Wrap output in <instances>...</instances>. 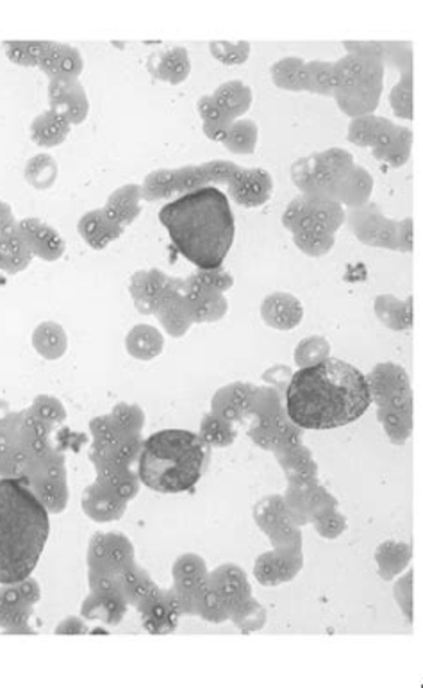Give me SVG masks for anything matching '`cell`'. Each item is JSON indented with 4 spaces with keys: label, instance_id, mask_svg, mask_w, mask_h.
Segmentation results:
<instances>
[{
    "label": "cell",
    "instance_id": "1",
    "mask_svg": "<svg viewBox=\"0 0 423 688\" xmlns=\"http://www.w3.org/2000/svg\"><path fill=\"white\" fill-rule=\"evenodd\" d=\"M372 403L368 379L341 359L325 358L293 373L286 390L288 417L304 429H335L363 417Z\"/></svg>",
    "mask_w": 423,
    "mask_h": 688
},
{
    "label": "cell",
    "instance_id": "2",
    "mask_svg": "<svg viewBox=\"0 0 423 688\" xmlns=\"http://www.w3.org/2000/svg\"><path fill=\"white\" fill-rule=\"evenodd\" d=\"M159 221L176 249L202 271L223 265L237 235L229 197L217 187L197 188L168 202Z\"/></svg>",
    "mask_w": 423,
    "mask_h": 688
},
{
    "label": "cell",
    "instance_id": "3",
    "mask_svg": "<svg viewBox=\"0 0 423 688\" xmlns=\"http://www.w3.org/2000/svg\"><path fill=\"white\" fill-rule=\"evenodd\" d=\"M44 502L15 479H0V585L27 580L49 538Z\"/></svg>",
    "mask_w": 423,
    "mask_h": 688
},
{
    "label": "cell",
    "instance_id": "4",
    "mask_svg": "<svg viewBox=\"0 0 423 688\" xmlns=\"http://www.w3.org/2000/svg\"><path fill=\"white\" fill-rule=\"evenodd\" d=\"M206 442L184 429H162L143 443L140 477L159 494H179L197 485L206 465Z\"/></svg>",
    "mask_w": 423,
    "mask_h": 688
},
{
    "label": "cell",
    "instance_id": "5",
    "mask_svg": "<svg viewBox=\"0 0 423 688\" xmlns=\"http://www.w3.org/2000/svg\"><path fill=\"white\" fill-rule=\"evenodd\" d=\"M384 67L380 59L361 52H347L335 61V98L341 114L354 118L375 114L384 92Z\"/></svg>",
    "mask_w": 423,
    "mask_h": 688
},
{
    "label": "cell",
    "instance_id": "6",
    "mask_svg": "<svg viewBox=\"0 0 423 688\" xmlns=\"http://www.w3.org/2000/svg\"><path fill=\"white\" fill-rule=\"evenodd\" d=\"M354 156L340 147L325 149L291 165V181L305 195L335 197L341 177L354 167Z\"/></svg>",
    "mask_w": 423,
    "mask_h": 688
},
{
    "label": "cell",
    "instance_id": "7",
    "mask_svg": "<svg viewBox=\"0 0 423 688\" xmlns=\"http://www.w3.org/2000/svg\"><path fill=\"white\" fill-rule=\"evenodd\" d=\"M281 222L290 233L325 232L336 235L345 224V207L335 197L301 193L286 206Z\"/></svg>",
    "mask_w": 423,
    "mask_h": 688
},
{
    "label": "cell",
    "instance_id": "8",
    "mask_svg": "<svg viewBox=\"0 0 423 688\" xmlns=\"http://www.w3.org/2000/svg\"><path fill=\"white\" fill-rule=\"evenodd\" d=\"M345 222L355 240L372 249L397 251V229L399 221L384 215L375 202H366L364 206L345 210Z\"/></svg>",
    "mask_w": 423,
    "mask_h": 688
},
{
    "label": "cell",
    "instance_id": "9",
    "mask_svg": "<svg viewBox=\"0 0 423 688\" xmlns=\"http://www.w3.org/2000/svg\"><path fill=\"white\" fill-rule=\"evenodd\" d=\"M227 188L232 202L246 210H254L270 201L274 195V179L265 168L240 167L231 181L227 182Z\"/></svg>",
    "mask_w": 423,
    "mask_h": 688
},
{
    "label": "cell",
    "instance_id": "10",
    "mask_svg": "<svg viewBox=\"0 0 423 688\" xmlns=\"http://www.w3.org/2000/svg\"><path fill=\"white\" fill-rule=\"evenodd\" d=\"M413 151V131L406 126H397L389 122L388 128L384 129L377 142L372 147L377 162L386 163L389 167L400 168L409 162Z\"/></svg>",
    "mask_w": 423,
    "mask_h": 688
},
{
    "label": "cell",
    "instance_id": "11",
    "mask_svg": "<svg viewBox=\"0 0 423 688\" xmlns=\"http://www.w3.org/2000/svg\"><path fill=\"white\" fill-rule=\"evenodd\" d=\"M184 299L192 311L193 320L197 322H215L222 319L229 310L222 292L213 290L198 283L195 277L184 283Z\"/></svg>",
    "mask_w": 423,
    "mask_h": 688
},
{
    "label": "cell",
    "instance_id": "12",
    "mask_svg": "<svg viewBox=\"0 0 423 688\" xmlns=\"http://www.w3.org/2000/svg\"><path fill=\"white\" fill-rule=\"evenodd\" d=\"M262 317L266 325L274 330L290 331L301 324L304 308L295 295L276 292L266 295L262 305Z\"/></svg>",
    "mask_w": 423,
    "mask_h": 688
},
{
    "label": "cell",
    "instance_id": "13",
    "mask_svg": "<svg viewBox=\"0 0 423 688\" xmlns=\"http://www.w3.org/2000/svg\"><path fill=\"white\" fill-rule=\"evenodd\" d=\"M50 100L56 111L63 114L70 122H83L88 115V98L72 79H55L50 86Z\"/></svg>",
    "mask_w": 423,
    "mask_h": 688
},
{
    "label": "cell",
    "instance_id": "14",
    "mask_svg": "<svg viewBox=\"0 0 423 688\" xmlns=\"http://www.w3.org/2000/svg\"><path fill=\"white\" fill-rule=\"evenodd\" d=\"M374 177L361 167L358 163H354V167L350 168L349 173L341 177L338 182V190H336V199L343 204L347 210H354V207L364 206L366 202L372 199L374 193Z\"/></svg>",
    "mask_w": 423,
    "mask_h": 688
},
{
    "label": "cell",
    "instance_id": "15",
    "mask_svg": "<svg viewBox=\"0 0 423 688\" xmlns=\"http://www.w3.org/2000/svg\"><path fill=\"white\" fill-rule=\"evenodd\" d=\"M38 64L55 79H74L83 69V59L70 45L47 44Z\"/></svg>",
    "mask_w": 423,
    "mask_h": 688
},
{
    "label": "cell",
    "instance_id": "16",
    "mask_svg": "<svg viewBox=\"0 0 423 688\" xmlns=\"http://www.w3.org/2000/svg\"><path fill=\"white\" fill-rule=\"evenodd\" d=\"M123 226L119 222L111 218L106 210H97V212L84 215L80 222V233L84 241L100 251L108 246L109 241L119 238L122 235Z\"/></svg>",
    "mask_w": 423,
    "mask_h": 688
},
{
    "label": "cell",
    "instance_id": "17",
    "mask_svg": "<svg viewBox=\"0 0 423 688\" xmlns=\"http://www.w3.org/2000/svg\"><path fill=\"white\" fill-rule=\"evenodd\" d=\"M22 235L29 244L31 251L41 256L44 260L55 261L63 254L64 244L61 236L36 218H29L22 224Z\"/></svg>",
    "mask_w": 423,
    "mask_h": 688
},
{
    "label": "cell",
    "instance_id": "18",
    "mask_svg": "<svg viewBox=\"0 0 423 688\" xmlns=\"http://www.w3.org/2000/svg\"><path fill=\"white\" fill-rule=\"evenodd\" d=\"M211 97L223 109V114L232 120L245 117L254 100L251 86H246L242 81H227L220 84Z\"/></svg>",
    "mask_w": 423,
    "mask_h": 688
},
{
    "label": "cell",
    "instance_id": "19",
    "mask_svg": "<svg viewBox=\"0 0 423 688\" xmlns=\"http://www.w3.org/2000/svg\"><path fill=\"white\" fill-rule=\"evenodd\" d=\"M411 303H413L411 297H408L406 300H399L394 295H379L375 299V313H377L384 325H388L389 330H409L411 324H413Z\"/></svg>",
    "mask_w": 423,
    "mask_h": 688
},
{
    "label": "cell",
    "instance_id": "20",
    "mask_svg": "<svg viewBox=\"0 0 423 688\" xmlns=\"http://www.w3.org/2000/svg\"><path fill=\"white\" fill-rule=\"evenodd\" d=\"M271 83L277 88L301 94L305 92V83H307V70H305V61L295 56L282 58L277 63L271 64L270 69Z\"/></svg>",
    "mask_w": 423,
    "mask_h": 688
},
{
    "label": "cell",
    "instance_id": "21",
    "mask_svg": "<svg viewBox=\"0 0 423 688\" xmlns=\"http://www.w3.org/2000/svg\"><path fill=\"white\" fill-rule=\"evenodd\" d=\"M257 140H259V128L251 118H238L227 129L222 145L229 153L238 156H249L256 153Z\"/></svg>",
    "mask_w": 423,
    "mask_h": 688
},
{
    "label": "cell",
    "instance_id": "22",
    "mask_svg": "<svg viewBox=\"0 0 423 688\" xmlns=\"http://www.w3.org/2000/svg\"><path fill=\"white\" fill-rule=\"evenodd\" d=\"M389 122L388 118L375 114L354 117L347 129V140L355 147L372 149Z\"/></svg>",
    "mask_w": 423,
    "mask_h": 688
},
{
    "label": "cell",
    "instance_id": "23",
    "mask_svg": "<svg viewBox=\"0 0 423 688\" xmlns=\"http://www.w3.org/2000/svg\"><path fill=\"white\" fill-rule=\"evenodd\" d=\"M140 195H142V190L134 185L120 188L109 197L108 206L104 210L111 218L119 222L120 226H128L140 215Z\"/></svg>",
    "mask_w": 423,
    "mask_h": 688
},
{
    "label": "cell",
    "instance_id": "24",
    "mask_svg": "<svg viewBox=\"0 0 423 688\" xmlns=\"http://www.w3.org/2000/svg\"><path fill=\"white\" fill-rule=\"evenodd\" d=\"M190 70H192L190 58H188L186 50L181 49V47L162 52L158 58V63L153 64L154 75L172 84L186 81Z\"/></svg>",
    "mask_w": 423,
    "mask_h": 688
},
{
    "label": "cell",
    "instance_id": "25",
    "mask_svg": "<svg viewBox=\"0 0 423 688\" xmlns=\"http://www.w3.org/2000/svg\"><path fill=\"white\" fill-rule=\"evenodd\" d=\"M70 120L60 111H49L33 123V140L44 147H55L69 134Z\"/></svg>",
    "mask_w": 423,
    "mask_h": 688
},
{
    "label": "cell",
    "instance_id": "26",
    "mask_svg": "<svg viewBox=\"0 0 423 688\" xmlns=\"http://www.w3.org/2000/svg\"><path fill=\"white\" fill-rule=\"evenodd\" d=\"M198 114H201L204 134L213 142H222L227 129L231 128L234 120L223 114V109L215 103L211 95H206L198 100Z\"/></svg>",
    "mask_w": 423,
    "mask_h": 688
},
{
    "label": "cell",
    "instance_id": "27",
    "mask_svg": "<svg viewBox=\"0 0 423 688\" xmlns=\"http://www.w3.org/2000/svg\"><path fill=\"white\" fill-rule=\"evenodd\" d=\"M305 70H307L305 92L322 95V97H333L335 61H305Z\"/></svg>",
    "mask_w": 423,
    "mask_h": 688
},
{
    "label": "cell",
    "instance_id": "28",
    "mask_svg": "<svg viewBox=\"0 0 423 688\" xmlns=\"http://www.w3.org/2000/svg\"><path fill=\"white\" fill-rule=\"evenodd\" d=\"M413 69L400 72L399 83L389 92V106L400 120H413Z\"/></svg>",
    "mask_w": 423,
    "mask_h": 688
},
{
    "label": "cell",
    "instance_id": "29",
    "mask_svg": "<svg viewBox=\"0 0 423 688\" xmlns=\"http://www.w3.org/2000/svg\"><path fill=\"white\" fill-rule=\"evenodd\" d=\"M293 244L302 254L310 258H322L335 249L336 235L325 232H299L291 233Z\"/></svg>",
    "mask_w": 423,
    "mask_h": 688
},
{
    "label": "cell",
    "instance_id": "30",
    "mask_svg": "<svg viewBox=\"0 0 423 688\" xmlns=\"http://www.w3.org/2000/svg\"><path fill=\"white\" fill-rule=\"evenodd\" d=\"M162 339L158 331L150 325H138L131 331L128 336V349L138 356V358L148 359L159 354L161 351Z\"/></svg>",
    "mask_w": 423,
    "mask_h": 688
},
{
    "label": "cell",
    "instance_id": "31",
    "mask_svg": "<svg viewBox=\"0 0 423 688\" xmlns=\"http://www.w3.org/2000/svg\"><path fill=\"white\" fill-rule=\"evenodd\" d=\"M25 177L33 187L38 188V190H47L55 185L56 177H58V165L52 157L40 154V156L31 159L27 170H25Z\"/></svg>",
    "mask_w": 423,
    "mask_h": 688
},
{
    "label": "cell",
    "instance_id": "32",
    "mask_svg": "<svg viewBox=\"0 0 423 688\" xmlns=\"http://www.w3.org/2000/svg\"><path fill=\"white\" fill-rule=\"evenodd\" d=\"M251 44L249 41H211L209 44V52L213 58L220 61L227 67H238V64H245L251 58Z\"/></svg>",
    "mask_w": 423,
    "mask_h": 688
},
{
    "label": "cell",
    "instance_id": "33",
    "mask_svg": "<svg viewBox=\"0 0 423 688\" xmlns=\"http://www.w3.org/2000/svg\"><path fill=\"white\" fill-rule=\"evenodd\" d=\"M330 345L322 336H310L297 345L295 361L299 367H310L322 359L329 358Z\"/></svg>",
    "mask_w": 423,
    "mask_h": 688
},
{
    "label": "cell",
    "instance_id": "34",
    "mask_svg": "<svg viewBox=\"0 0 423 688\" xmlns=\"http://www.w3.org/2000/svg\"><path fill=\"white\" fill-rule=\"evenodd\" d=\"M35 344L45 356L56 358L64 351V334L60 325L45 324L38 328L35 336Z\"/></svg>",
    "mask_w": 423,
    "mask_h": 688
},
{
    "label": "cell",
    "instance_id": "35",
    "mask_svg": "<svg viewBox=\"0 0 423 688\" xmlns=\"http://www.w3.org/2000/svg\"><path fill=\"white\" fill-rule=\"evenodd\" d=\"M198 283L207 286V288H213V290L217 292H227L231 290L232 285H234V277H232L231 272L226 271L223 266H217V269H207V271H202L198 269L197 274L193 275Z\"/></svg>",
    "mask_w": 423,
    "mask_h": 688
},
{
    "label": "cell",
    "instance_id": "36",
    "mask_svg": "<svg viewBox=\"0 0 423 688\" xmlns=\"http://www.w3.org/2000/svg\"><path fill=\"white\" fill-rule=\"evenodd\" d=\"M413 218L408 216L403 221H399V229H397V252H413Z\"/></svg>",
    "mask_w": 423,
    "mask_h": 688
},
{
    "label": "cell",
    "instance_id": "37",
    "mask_svg": "<svg viewBox=\"0 0 423 688\" xmlns=\"http://www.w3.org/2000/svg\"><path fill=\"white\" fill-rule=\"evenodd\" d=\"M207 606H209V608H213V600L207 601ZM215 606H220V600H218V597H215Z\"/></svg>",
    "mask_w": 423,
    "mask_h": 688
}]
</instances>
